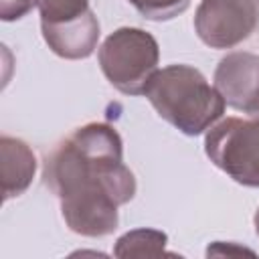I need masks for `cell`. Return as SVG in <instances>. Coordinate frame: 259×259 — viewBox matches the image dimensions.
Segmentation results:
<instances>
[{"label": "cell", "mask_w": 259, "mask_h": 259, "mask_svg": "<svg viewBox=\"0 0 259 259\" xmlns=\"http://www.w3.org/2000/svg\"><path fill=\"white\" fill-rule=\"evenodd\" d=\"M208 160L237 184L259 188V117H227L204 134Z\"/></svg>", "instance_id": "cell-4"}, {"label": "cell", "mask_w": 259, "mask_h": 259, "mask_svg": "<svg viewBox=\"0 0 259 259\" xmlns=\"http://www.w3.org/2000/svg\"><path fill=\"white\" fill-rule=\"evenodd\" d=\"M36 8L40 14V24L71 22L91 10L89 0H36Z\"/></svg>", "instance_id": "cell-10"}, {"label": "cell", "mask_w": 259, "mask_h": 259, "mask_svg": "<svg viewBox=\"0 0 259 259\" xmlns=\"http://www.w3.org/2000/svg\"><path fill=\"white\" fill-rule=\"evenodd\" d=\"M156 113L184 136L206 134L225 113V99L206 77L190 65L176 63L158 69L146 87Z\"/></svg>", "instance_id": "cell-2"}, {"label": "cell", "mask_w": 259, "mask_h": 259, "mask_svg": "<svg viewBox=\"0 0 259 259\" xmlns=\"http://www.w3.org/2000/svg\"><path fill=\"white\" fill-rule=\"evenodd\" d=\"M214 87L225 103L249 117H259V57L235 51L221 59L214 69Z\"/></svg>", "instance_id": "cell-6"}, {"label": "cell", "mask_w": 259, "mask_h": 259, "mask_svg": "<svg viewBox=\"0 0 259 259\" xmlns=\"http://www.w3.org/2000/svg\"><path fill=\"white\" fill-rule=\"evenodd\" d=\"M259 26V0H200L196 36L210 49H233Z\"/></svg>", "instance_id": "cell-5"}, {"label": "cell", "mask_w": 259, "mask_h": 259, "mask_svg": "<svg viewBox=\"0 0 259 259\" xmlns=\"http://www.w3.org/2000/svg\"><path fill=\"white\" fill-rule=\"evenodd\" d=\"M45 184L59 196L67 227L83 237H107L117 208L136 196V176L123 164V142L109 123L91 121L67 136L45 160Z\"/></svg>", "instance_id": "cell-1"}, {"label": "cell", "mask_w": 259, "mask_h": 259, "mask_svg": "<svg viewBox=\"0 0 259 259\" xmlns=\"http://www.w3.org/2000/svg\"><path fill=\"white\" fill-rule=\"evenodd\" d=\"M168 235L158 229H134L115 241V257H158L166 253Z\"/></svg>", "instance_id": "cell-9"}, {"label": "cell", "mask_w": 259, "mask_h": 259, "mask_svg": "<svg viewBox=\"0 0 259 259\" xmlns=\"http://www.w3.org/2000/svg\"><path fill=\"white\" fill-rule=\"evenodd\" d=\"M40 32L49 49L67 61H79L93 55L99 42V20L89 10L85 16L63 24H40Z\"/></svg>", "instance_id": "cell-7"}, {"label": "cell", "mask_w": 259, "mask_h": 259, "mask_svg": "<svg viewBox=\"0 0 259 259\" xmlns=\"http://www.w3.org/2000/svg\"><path fill=\"white\" fill-rule=\"evenodd\" d=\"M253 223H255V233L259 235V208H257V212H255V217H253Z\"/></svg>", "instance_id": "cell-13"}, {"label": "cell", "mask_w": 259, "mask_h": 259, "mask_svg": "<svg viewBox=\"0 0 259 259\" xmlns=\"http://www.w3.org/2000/svg\"><path fill=\"white\" fill-rule=\"evenodd\" d=\"M144 18L148 20H170L178 14H182L190 0H127Z\"/></svg>", "instance_id": "cell-11"}, {"label": "cell", "mask_w": 259, "mask_h": 259, "mask_svg": "<svg viewBox=\"0 0 259 259\" xmlns=\"http://www.w3.org/2000/svg\"><path fill=\"white\" fill-rule=\"evenodd\" d=\"M105 79L123 95H144L158 71V40L144 28L121 26L113 30L97 51Z\"/></svg>", "instance_id": "cell-3"}, {"label": "cell", "mask_w": 259, "mask_h": 259, "mask_svg": "<svg viewBox=\"0 0 259 259\" xmlns=\"http://www.w3.org/2000/svg\"><path fill=\"white\" fill-rule=\"evenodd\" d=\"M36 6V0H0V18L10 22L26 16Z\"/></svg>", "instance_id": "cell-12"}, {"label": "cell", "mask_w": 259, "mask_h": 259, "mask_svg": "<svg viewBox=\"0 0 259 259\" xmlns=\"http://www.w3.org/2000/svg\"><path fill=\"white\" fill-rule=\"evenodd\" d=\"M36 172V156L30 146L12 136L0 138V178H2V194L4 202L20 196L34 178Z\"/></svg>", "instance_id": "cell-8"}]
</instances>
